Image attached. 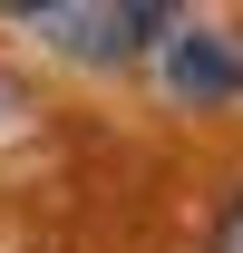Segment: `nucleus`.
I'll list each match as a JSON object with an SVG mask.
<instances>
[{"mask_svg": "<svg viewBox=\"0 0 243 253\" xmlns=\"http://www.w3.org/2000/svg\"><path fill=\"white\" fill-rule=\"evenodd\" d=\"M165 88L195 97V107L243 97V39H234V30H195V20H185V30L165 39Z\"/></svg>", "mask_w": 243, "mask_h": 253, "instance_id": "nucleus-2", "label": "nucleus"}, {"mask_svg": "<svg viewBox=\"0 0 243 253\" xmlns=\"http://www.w3.org/2000/svg\"><path fill=\"white\" fill-rule=\"evenodd\" d=\"M10 20L59 39L68 59H136L146 39H175L185 20L165 0H10Z\"/></svg>", "mask_w": 243, "mask_h": 253, "instance_id": "nucleus-1", "label": "nucleus"}, {"mask_svg": "<svg viewBox=\"0 0 243 253\" xmlns=\"http://www.w3.org/2000/svg\"><path fill=\"white\" fill-rule=\"evenodd\" d=\"M204 253H243V185L224 195V214H214V244H204Z\"/></svg>", "mask_w": 243, "mask_h": 253, "instance_id": "nucleus-3", "label": "nucleus"}]
</instances>
